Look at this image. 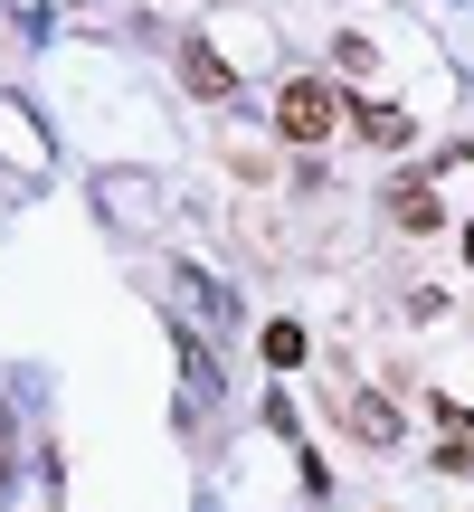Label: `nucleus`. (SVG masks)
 I'll return each mask as SVG.
<instances>
[{"label": "nucleus", "instance_id": "obj_2", "mask_svg": "<svg viewBox=\"0 0 474 512\" xmlns=\"http://www.w3.org/2000/svg\"><path fill=\"white\" fill-rule=\"evenodd\" d=\"M181 86L200 95V105H228V95H237V76H228V57L209 48V38H181Z\"/></svg>", "mask_w": 474, "mask_h": 512}, {"label": "nucleus", "instance_id": "obj_7", "mask_svg": "<svg viewBox=\"0 0 474 512\" xmlns=\"http://www.w3.org/2000/svg\"><path fill=\"white\" fill-rule=\"evenodd\" d=\"M332 67H342V76H370V38L342 29V38H332Z\"/></svg>", "mask_w": 474, "mask_h": 512}, {"label": "nucleus", "instance_id": "obj_6", "mask_svg": "<svg viewBox=\"0 0 474 512\" xmlns=\"http://www.w3.org/2000/svg\"><path fill=\"white\" fill-rule=\"evenodd\" d=\"M361 133L370 143H408V114L399 105H361Z\"/></svg>", "mask_w": 474, "mask_h": 512}, {"label": "nucleus", "instance_id": "obj_4", "mask_svg": "<svg viewBox=\"0 0 474 512\" xmlns=\"http://www.w3.org/2000/svg\"><path fill=\"white\" fill-rule=\"evenodd\" d=\"M342 418L361 427L370 446H389V437H399V408H389V399H342Z\"/></svg>", "mask_w": 474, "mask_h": 512}, {"label": "nucleus", "instance_id": "obj_3", "mask_svg": "<svg viewBox=\"0 0 474 512\" xmlns=\"http://www.w3.org/2000/svg\"><path fill=\"white\" fill-rule=\"evenodd\" d=\"M389 219H399L408 238H437V228H446V200L427 181H389Z\"/></svg>", "mask_w": 474, "mask_h": 512}, {"label": "nucleus", "instance_id": "obj_1", "mask_svg": "<svg viewBox=\"0 0 474 512\" xmlns=\"http://www.w3.org/2000/svg\"><path fill=\"white\" fill-rule=\"evenodd\" d=\"M332 124H342V95L323 76H285L275 86V133L285 143H332Z\"/></svg>", "mask_w": 474, "mask_h": 512}, {"label": "nucleus", "instance_id": "obj_5", "mask_svg": "<svg viewBox=\"0 0 474 512\" xmlns=\"http://www.w3.org/2000/svg\"><path fill=\"white\" fill-rule=\"evenodd\" d=\"M256 351H266L275 370H294V361H304V332H294V323H266V332H256Z\"/></svg>", "mask_w": 474, "mask_h": 512}]
</instances>
